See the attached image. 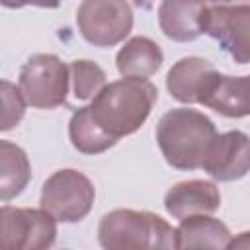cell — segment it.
<instances>
[{"mask_svg": "<svg viewBox=\"0 0 250 250\" xmlns=\"http://www.w3.org/2000/svg\"><path fill=\"white\" fill-rule=\"evenodd\" d=\"M158 100V88L146 78L123 76L105 84L92 98L90 113L94 121L115 141L133 135L148 119Z\"/></svg>", "mask_w": 250, "mask_h": 250, "instance_id": "6da1fadb", "label": "cell"}, {"mask_svg": "<svg viewBox=\"0 0 250 250\" xmlns=\"http://www.w3.org/2000/svg\"><path fill=\"white\" fill-rule=\"evenodd\" d=\"M217 137L215 123L201 111L174 107L156 125V143L164 160L176 170H197Z\"/></svg>", "mask_w": 250, "mask_h": 250, "instance_id": "7a4b0ae2", "label": "cell"}, {"mask_svg": "<svg viewBox=\"0 0 250 250\" xmlns=\"http://www.w3.org/2000/svg\"><path fill=\"white\" fill-rule=\"evenodd\" d=\"M98 240L105 250L176 248V229L150 211L113 209L100 219Z\"/></svg>", "mask_w": 250, "mask_h": 250, "instance_id": "3957f363", "label": "cell"}, {"mask_svg": "<svg viewBox=\"0 0 250 250\" xmlns=\"http://www.w3.org/2000/svg\"><path fill=\"white\" fill-rule=\"evenodd\" d=\"M18 86L27 105L37 109H55L66 102L70 66H66L57 55H31L20 70Z\"/></svg>", "mask_w": 250, "mask_h": 250, "instance_id": "277c9868", "label": "cell"}, {"mask_svg": "<svg viewBox=\"0 0 250 250\" xmlns=\"http://www.w3.org/2000/svg\"><path fill=\"white\" fill-rule=\"evenodd\" d=\"M96 189L90 178L78 170L64 168L53 172L43 188L39 203L61 223L82 221L94 205Z\"/></svg>", "mask_w": 250, "mask_h": 250, "instance_id": "5b68a950", "label": "cell"}, {"mask_svg": "<svg viewBox=\"0 0 250 250\" xmlns=\"http://www.w3.org/2000/svg\"><path fill=\"white\" fill-rule=\"evenodd\" d=\"M76 25L90 45L113 47L131 33L133 10L127 0H82Z\"/></svg>", "mask_w": 250, "mask_h": 250, "instance_id": "8992f818", "label": "cell"}, {"mask_svg": "<svg viewBox=\"0 0 250 250\" xmlns=\"http://www.w3.org/2000/svg\"><path fill=\"white\" fill-rule=\"evenodd\" d=\"M0 225V242L6 250H45L57 238V219L43 207L2 205Z\"/></svg>", "mask_w": 250, "mask_h": 250, "instance_id": "52a82bcc", "label": "cell"}, {"mask_svg": "<svg viewBox=\"0 0 250 250\" xmlns=\"http://www.w3.org/2000/svg\"><path fill=\"white\" fill-rule=\"evenodd\" d=\"M203 33L238 64L250 62V4H213L203 16Z\"/></svg>", "mask_w": 250, "mask_h": 250, "instance_id": "ba28073f", "label": "cell"}, {"mask_svg": "<svg viewBox=\"0 0 250 250\" xmlns=\"http://www.w3.org/2000/svg\"><path fill=\"white\" fill-rule=\"evenodd\" d=\"M217 182H234L250 172V137L242 131L217 133L201 166Z\"/></svg>", "mask_w": 250, "mask_h": 250, "instance_id": "9c48e42d", "label": "cell"}, {"mask_svg": "<svg viewBox=\"0 0 250 250\" xmlns=\"http://www.w3.org/2000/svg\"><path fill=\"white\" fill-rule=\"evenodd\" d=\"M221 207V193L213 182L186 180L174 184L164 195V209L174 219L191 215H211Z\"/></svg>", "mask_w": 250, "mask_h": 250, "instance_id": "30bf717a", "label": "cell"}, {"mask_svg": "<svg viewBox=\"0 0 250 250\" xmlns=\"http://www.w3.org/2000/svg\"><path fill=\"white\" fill-rule=\"evenodd\" d=\"M199 104L225 117L238 119L250 115V76H229L217 70L209 80Z\"/></svg>", "mask_w": 250, "mask_h": 250, "instance_id": "8fae6325", "label": "cell"}, {"mask_svg": "<svg viewBox=\"0 0 250 250\" xmlns=\"http://www.w3.org/2000/svg\"><path fill=\"white\" fill-rule=\"evenodd\" d=\"M207 0H162L158 6V25L162 33L178 43L195 41L203 33Z\"/></svg>", "mask_w": 250, "mask_h": 250, "instance_id": "7c38bea8", "label": "cell"}, {"mask_svg": "<svg viewBox=\"0 0 250 250\" xmlns=\"http://www.w3.org/2000/svg\"><path fill=\"white\" fill-rule=\"evenodd\" d=\"M217 68L201 57L180 59L166 74V88L170 96L182 104H199L201 96Z\"/></svg>", "mask_w": 250, "mask_h": 250, "instance_id": "4fadbf2b", "label": "cell"}, {"mask_svg": "<svg viewBox=\"0 0 250 250\" xmlns=\"http://www.w3.org/2000/svg\"><path fill=\"white\" fill-rule=\"evenodd\" d=\"M164 61V53L156 41L145 35L131 37L115 55V64L121 76L148 78L152 76Z\"/></svg>", "mask_w": 250, "mask_h": 250, "instance_id": "5bb4252c", "label": "cell"}, {"mask_svg": "<svg viewBox=\"0 0 250 250\" xmlns=\"http://www.w3.org/2000/svg\"><path fill=\"white\" fill-rule=\"evenodd\" d=\"M232 234L229 227L211 215H191L176 229V248H227Z\"/></svg>", "mask_w": 250, "mask_h": 250, "instance_id": "9a60e30c", "label": "cell"}, {"mask_svg": "<svg viewBox=\"0 0 250 250\" xmlns=\"http://www.w3.org/2000/svg\"><path fill=\"white\" fill-rule=\"evenodd\" d=\"M31 180V164L25 150L6 139L0 141V199L18 197Z\"/></svg>", "mask_w": 250, "mask_h": 250, "instance_id": "2e32d148", "label": "cell"}, {"mask_svg": "<svg viewBox=\"0 0 250 250\" xmlns=\"http://www.w3.org/2000/svg\"><path fill=\"white\" fill-rule=\"evenodd\" d=\"M68 139L72 146L82 154H100L109 150L117 143L94 121L90 105H84L72 113L68 121Z\"/></svg>", "mask_w": 250, "mask_h": 250, "instance_id": "e0dca14e", "label": "cell"}, {"mask_svg": "<svg viewBox=\"0 0 250 250\" xmlns=\"http://www.w3.org/2000/svg\"><path fill=\"white\" fill-rule=\"evenodd\" d=\"M105 72L94 61H72L70 62V84L76 100H92L105 86Z\"/></svg>", "mask_w": 250, "mask_h": 250, "instance_id": "ac0fdd59", "label": "cell"}, {"mask_svg": "<svg viewBox=\"0 0 250 250\" xmlns=\"http://www.w3.org/2000/svg\"><path fill=\"white\" fill-rule=\"evenodd\" d=\"M0 94H2V119H0V129L2 131H10L12 127H16L23 113H25V98L20 90V86L12 84L10 80H2L0 84Z\"/></svg>", "mask_w": 250, "mask_h": 250, "instance_id": "d6986e66", "label": "cell"}, {"mask_svg": "<svg viewBox=\"0 0 250 250\" xmlns=\"http://www.w3.org/2000/svg\"><path fill=\"white\" fill-rule=\"evenodd\" d=\"M6 8H23V6H37V8H59L61 0H0Z\"/></svg>", "mask_w": 250, "mask_h": 250, "instance_id": "ffe728a7", "label": "cell"}, {"mask_svg": "<svg viewBox=\"0 0 250 250\" xmlns=\"http://www.w3.org/2000/svg\"><path fill=\"white\" fill-rule=\"evenodd\" d=\"M227 248H250V230H244L234 238H230Z\"/></svg>", "mask_w": 250, "mask_h": 250, "instance_id": "44dd1931", "label": "cell"}, {"mask_svg": "<svg viewBox=\"0 0 250 250\" xmlns=\"http://www.w3.org/2000/svg\"><path fill=\"white\" fill-rule=\"evenodd\" d=\"M207 2H211V4H240V2L250 4V0H207Z\"/></svg>", "mask_w": 250, "mask_h": 250, "instance_id": "7402d4cb", "label": "cell"}]
</instances>
